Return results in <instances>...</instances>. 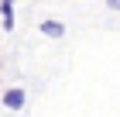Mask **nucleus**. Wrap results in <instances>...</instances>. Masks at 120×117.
Segmentation results:
<instances>
[{"mask_svg": "<svg viewBox=\"0 0 120 117\" xmlns=\"http://www.w3.org/2000/svg\"><path fill=\"white\" fill-rule=\"evenodd\" d=\"M0 14H4V31H14V0H0Z\"/></svg>", "mask_w": 120, "mask_h": 117, "instance_id": "obj_3", "label": "nucleus"}, {"mask_svg": "<svg viewBox=\"0 0 120 117\" xmlns=\"http://www.w3.org/2000/svg\"><path fill=\"white\" fill-rule=\"evenodd\" d=\"M38 31H41L45 38H62V35H65V24H62V21H55V17H45Z\"/></svg>", "mask_w": 120, "mask_h": 117, "instance_id": "obj_2", "label": "nucleus"}, {"mask_svg": "<svg viewBox=\"0 0 120 117\" xmlns=\"http://www.w3.org/2000/svg\"><path fill=\"white\" fill-rule=\"evenodd\" d=\"M24 103H28L24 86H7V90H4V107L7 110H24Z\"/></svg>", "mask_w": 120, "mask_h": 117, "instance_id": "obj_1", "label": "nucleus"}, {"mask_svg": "<svg viewBox=\"0 0 120 117\" xmlns=\"http://www.w3.org/2000/svg\"><path fill=\"white\" fill-rule=\"evenodd\" d=\"M103 4H106L110 10H120V0H103Z\"/></svg>", "mask_w": 120, "mask_h": 117, "instance_id": "obj_4", "label": "nucleus"}]
</instances>
